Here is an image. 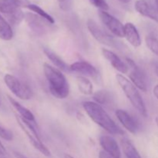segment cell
Listing matches in <instances>:
<instances>
[{"instance_id": "obj_1", "label": "cell", "mask_w": 158, "mask_h": 158, "mask_svg": "<svg viewBox=\"0 0 158 158\" xmlns=\"http://www.w3.org/2000/svg\"><path fill=\"white\" fill-rule=\"evenodd\" d=\"M83 107L89 118L108 133L113 135L123 134V131L116 124L101 105L96 102L86 101L83 103Z\"/></svg>"}, {"instance_id": "obj_2", "label": "cell", "mask_w": 158, "mask_h": 158, "mask_svg": "<svg viewBox=\"0 0 158 158\" xmlns=\"http://www.w3.org/2000/svg\"><path fill=\"white\" fill-rule=\"evenodd\" d=\"M43 72L49 83L50 94L56 98H66L69 94V85L62 71L45 63L43 64Z\"/></svg>"}, {"instance_id": "obj_3", "label": "cell", "mask_w": 158, "mask_h": 158, "mask_svg": "<svg viewBox=\"0 0 158 158\" xmlns=\"http://www.w3.org/2000/svg\"><path fill=\"white\" fill-rule=\"evenodd\" d=\"M117 83L120 85V88L123 89V93L127 97L134 108L141 114L143 117H148V111L146 106L143 102L140 93L137 91V87L128 80L127 77L122 74H117L116 76Z\"/></svg>"}, {"instance_id": "obj_4", "label": "cell", "mask_w": 158, "mask_h": 158, "mask_svg": "<svg viewBox=\"0 0 158 158\" xmlns=\"http://www.w3.org/2000/svg\"><path fill=\"white\" fill-rule=\"evenodd\" d=\"M16 120L20 127L26 134L33 148L46 157H50V151L42 142L38 129L35 127V123L24 120L21 117H16Z\"/></svg>"}, {"instance_id": "obj_5", "label": "cell", "mask_w": 158, "mask_h": 158, "mask_svg": "<svg viewBox=\"0 0 158 158\" xmlns=\"http://www.w3.org/2000/svg\"><path fill=\"white\" fill-rule=\"evenodd\" d=\"M4 81L9 90L18 98L23 100H28L33 97L32 89L14 76L6 74L4 77Z\"/></svg>"}, {"instance_id": "obj_6", "label": "cell", "mask_w": 158, "mask_h": 158, "mask_svg": "<svg viewBox=\"0 0 158 158\" xmlns=\"http://www.w3.org/2000/svg\"><path fill=\"white\" fill-rule=\"evenodd\" d=\"M126 61L130 69L129 77L131 82L139 89L146 92L148 89V80L145 73L131 59L127 58Z\"/></svg>"}, {"instance_id": "obj_7", "label": "cell", "mask_w": 158, "mask_h": 158, "mask_svg": "<svg viewBox=\"0 0 158 158\" xmlns=\"http://www.w3.org/2000/svg\"><path fill=\"white\" fill-rule=\"evenodd\" d=\"M87 29L94 38L101 44L110 46L113 48L118 47V43L115 40L114 37L110 35L106 32H105L97 23L93 19H89L86 23Z\"/></svg>"}, {"instance_id": "obj_8", "label": "cell", "mask_w": 158, "mask_h": 158, "mask_svg": "<svg viewBox=\"0 0 158 158\" xmlns=\"http://www.w3.org/2000/svg\"><path fill=\"white\" fill-rule=\"evenodd\" d=\"M99 16L103 24L115 36L120 38L124 37V25L122 24L120 20L108 13L106 11H99Z\"/></svg>"}, {"instance_id": "obj_9", "label": "cell", "mask_w": 158, "mask_h": 158, "mask_svg": "<svg viewBox=\"0 0 158 158\" xmlns=\"http://www.w3.org/2000/svg\"><path fill=\"white\" fill-rule=\"evenodd\" d=\"M0 12L5 14L12 24H19L25 18L21 9L14 6L9 0H0Z\"/></svg>"}, {"instance_id": "obj_10", "label": "cell", "mask_w": 158, "mask_h": 158, "mask_svg": "<svg viewBox=\"0 0 158 158\" xmlns=\"http://www.w3.org/2000/svg\"><path fill=\"white\" fill-rule=\"evenodd\" d=\"M115 114L119 121L121 123L127 131L133 134H136L140 130V124L138 121L129 113L123 110L118 109L116 110Z\"/></svg>"}, {"instance_id": "obj_11", "label": "cell", "mask_w": 158, "mask_h": 158, "mask_svg": "<svg viewBox=\"0 0 158 158\" xmlns=\"http://www.w3.org/2000/svg\"><path fill=\"white\" fill-rule=\"evenodd\" d=\"M100 144L103 151L114 158H121V151L114 137L108 135L101 136L100 137Z\"/></svg>"}, {"instance_id": "obj_12", "label": "cell", "mask_w": 158, "mask_h": 158, "mask_svg": "<svg viewBox=\"0 0 158 158\" xmlns=\"http://www.w3.org/2000/svg\"><path fill=\"white\" fill-rule=\"evenodd\" d=\"M71 72L81 74L83 77H89L91 78H97L98 77V71L92 64L86 61H78L69 66Z\"/></svg>"}, {"instance_id": "obj_13", "label": "cell", "mask_w": 158, "mask_h": 158, "mask_svg": "<svg viewBox=\"0 0 158 158\" xmlns=\"http://www.w3.org/2000/svg\"><path fill=\"white\" fill-rule=\"evenodd\" d=\"M29 27L37 35H43L47 31L48 24H50L46 20L43 19L39 15L32 13H27L25 16Z\"/></svg>"}, {"instance_id": "obj_14", "label": "cell", "mask_w": 158, "mask_h": 158, "mask_svg": "<svg viewBox=\"0 0 158 158\" xmlns=\"http://www.w3.org/2000/svg\"><path fill=\"white\" fill-rule=\"evenodd\" d=\"M102 53H103V56L106 58V60H108V62L112 65L114 69L123 74L127 73L129 71L127 65L124 62L122 61L117 54L114 53L113 51L106 49H102Z\"/></svg>"}, {"instance_id": "obj_15", "label": "cell", "mask_w": 158, "mask_h": 158, "mask_svg": "<svg viewBox=\"0 0 158 158\" xmlns=\"http://www.w3.org/2000/svg\"><path fill=\"white\" fill-rule=\"evenodd\" d=\"M135 9L140 15L158 23V12L157 9L151 6L146 0H137L135 2Z\"/></svg>"}, {"instance_id": "obj_16", "label": "cell", "mask_w": 158, "mask_h": 158, "mask_svg": "<svg viewBox=\"0 0 158 158\" xmlns=\"http://www.w3.org/2000/svg\"><path fill=\"white\" fill-rule=\"evenodd\" d=\"M124 37L134 47H139L141 45L140 34L133 23H127L124 25Z\"/></svg>"}, {"instance_id": "obj_17", "label": "cell", "mask_w": 158, "mask_h": 158, "mask_svg": "<svg viewBox=\"0 0 158 158\" xmlns=\"http://www.w3.org/2000/svg\"><path fill=\"white\" fill-rule=\"evenodd\" d=\"M43 52L45 53V55L47 56V58L53 63L54 66H56L57 69H59L60 70L63 71L65 73H69L71 72L70 67L69 66H68L61 58H60L59 56H57L55 52H53L52 51H51L50 49H47V48H45L43 49Z\"/></svg>"}, {"instance_id": "obj_18", "label": "cell", "mask_w": 158, "mask_h": 158, "mask_svg": "<svg viewBox=\"0 0 158 158\" xmlns=\"http://www.w3.org/2000/svg\"><path fill=\"white\" fill-rule=\"evenodd\" d=\"M8 99H9V102H10V103L12 104V106H13V107L16 110L17 112L19 114L20 117H21L22 118H23L26 120H28V121L29 122L35 123V117H34V115L29 110H28L27 108L23 106V105L20 104L19 102H17L16 100H15L11 97H9V96H8Z\"/></svg>"}, {"instance_id": "obj_19", "label": "cell", "mask_w": 158, "mask_h": 158, "mask_svg": "<svg viewBox=\"0 0 158 158\" xmlns=\"http://www.w3.org/2000/svg\"><path fill=\"white\" fill-rule=\"evenodd\" d=\"M121 147L126 158H142L137 148L127 138L122 139Z\"/></svg>"}, {"instance_id": "obj_20", "label": "cell", "mask_w": 158, "mask_h": 158, "mask_svg": "<svg viewBox=\"0 0 158 158\" xmlns=\"http://www.w3.org/2000/svg\"><path fill=\"white\" fill-rule=\"evenodd\" d=\"M77 83L78 89L81 94L84 95H91L93 94L94 87L90 80H88L85 77L80 76L77 77Z\"/></svg>"}, {"instance_id": "obj_21", "label": "cell", "mask_w": 158, "mask_h": 158, "mask_svg": "<svg viewBox=\"0 0 158 158\" xmlns=\"http://www.w3.org/2000/svg\"><path fill=\"white\" fill-rule=\"evenodd\" d=\"M13 32L10 25L0 15V39L6 41L12 40Z\"/></svg>"}, {"instance_id": "obj_22", "label": "cell", "mask_w": 158, "mask_h": 158, "mask_svg": "<svg viewBox=\"0 0 158 158\" xmlns=\"http://www.w3.org/2000/svg\"><path fill=\"white\" fill-rule=\"evenodd\" d=\"M112 98L110 93L106 90H99L94 94V100L100 105H111Z\"/></svg>"}, {"instance_id": "obj_23", "label": "cell", "mask_w": 158, "mask_h": 158, "mask_svg": "<svg viewBox=\"0 0 158 158\" xmlns=\"http://www.w3.org/2000/svg\"><path fill=\"white\" fill-rule=\"evenodd\" d=\"M27 9H29V10L32 11L33 12H35V13L37 14L39 16L41 17V18L43 19L46 20V21H47L48 23H50V24H53V23H55V20H54V19L52 18V17L51 16L49 13H47L46 11L43 10L42 8H40V6H36V5H35V4H32V3H31V4L28 6Z\"/></svg>"}, {"instance_id": "obj_24", "label": "cell", "mask_w": 158, "mask_h": 158, "mask_svg": "<svg viewBox=\"0 0 158 158\" xmlns=\"http://www.w3.org/2000/svg\"><path fill=\"white\" fill-rule=\"evenodd\" d=\"M145 43L148 49L154 54L158 56V40L155 37L147 36L145 38Z\"/></svg>"}, {"instance_id": "obj_25", "label": "cell", "mask_w": 158, "mask_h": 158, "mask_svg": "<svg viewBox=\"0 0 158 158\" xmlns=\"http://www.w3.org/2000/svg\"><path fill=\"white\" fill-rule=\"evenodd\" d=\"M92 5L102 11H107L109 9V6L106 0H89Z\"/></svg>"}, {"instance_id": "obj_26", "label": "cell", "mask_w": 158, "mask_h": 158, "mask_svg": "<svg viewBox=\"0 0 158 158\" xmlns=\"http://www.w3.org/2000/svg\"><path fill=\"white\" fill-rule=\"evenodd\" d=\"M0 137L7 140V141H11L13 139V134H12V131L0 125Z\"/></svg>"}, {"instance_id": "obj_27", "label": "cell", "mask_w": 158, "mask_h": 158, "mask_svg": "<svg viewBox=\"0 0 158 158\" xmlns=\"http://www.w3.org/2000/svg\"><path fill=\"white\" fill-rule=\"evenodd\" d=\"M12 4L18 8H28L31 4L29 0H9Z\"/></svg>"}, {"instance_id": "obj_28", "label": "cell", "mask_w": 158, "mask_h": 158, "mask_svg": "<svg viewBox=\"0 0 158 158\" xmlns=\"http://www.w3.org/2000/svg\"><path fill=\"white\" fill-rule=\"evenodd\" d=\"M99 158H114L111 155H110L108 153H106V151H104L103 150L100 151L99 153Z\"/></svg>"}, {"instance_id": "obj_29", "label": "cell", "mask_w": 158, "mask_h": 158, "mask_svg": "<svg viewBox=\"0 0 158 158\" xmlns=\"http://www.w3.org/2000/svg\"><path fill=\"white\" fill-rule=\"evenodd\" d=\"M58 1L60 4V7H62L63 9H66L67 8L68 0H58Z\"/></svg>"}, {"instance_id": "obj_30", "label": "cell", "mask_w": 158, "mask_h": 158, "mask_svg": "<svg viewBox=\"0 0 158 158\" xmlns=\"http://www.w3.org/2000/svg\"><path fill=\"white\" fill-rule=\"evenodd\" d=\"M153 94H154V97H156V99L158 100V84L156 85L155 86L153 89Z\"/></svg>"}, {"instance_id": "obj_31", "label": "cell", "mask_w": 158, "mask_h": 158, "mask_svg": "<svg viewBox=\"0 0 158 158\" xmlns=\"http://www.w3.org/2000/svg\"><path fill=\"white\" fill-rule=\"evenodd\" d=\"M14 156H15V158H28V157H26L25 155L22 154L21 153L16 152V151H15V152H14Z\"/></svg>"}, {"instance_id": "obj_32", "label": "cell", "mask_w": 158, "mask_h": 158, "mask_svg": "<svg viewBox=\"0 0 158 158\" xmlns=\"http://www.w3.org/2000/svg\"><path fill=\"white\" fill-rule=\"evenodd\" d=\"M0 151H2V152H4V153H6V149H5L4 146L2 145V143L0 142Z\"/></svg>"}, {"instance_id": "obj_33", "label": "cell", "mask_w": 158, "mask_h": 158, "mask_svg": "<svg viewBox=\"0 0 158 158\" xmlns=\"http://www.w3.org/2000/svg\"><path fill=\"white\" fill-rule=\"evenodd\" d=\"M0 158H8L7 155H6V153L0 151Z\"/></svg>"}, {"instance_id": "obj_34", "label": "cell", "mask_w": 158, "mask_h": 158, "mask_svg": "<svg viewBox=\"0 0 158 158\" xmlns=\"http://www.w3.org/2000/svg\"><path fill=\"white\" fill-rule=\"evenodd\" d=\"M119 2H120L122 3H125V4H127V3L131 2V0H118Z\"/></svg>"}, {"instance_id": "obj_35", "label": "cell", "mask_w": 158, "mask_h": 158, "mask_svg": "<svg viewBox=\"0 0 158 158\" xmlns=\"http://www.w3.org/2000/svg\"><path fill=\"white\" fill-rule=\"evenodd\" d=\"M64 158H74V157H73V156L69 155V154H65V155H64Z\"/></svg>"}, {"instance_id": "obj_36", "label": "cell", "mask_w": 158, "mask_h": 158, "mask_svg": "<svg viewBox=\"0 0 158 158\" xmlns=\"http://www.w3.org/2000/svg\"><path fill=\"white\" fill-rule=\"evenodd\" d=\"M155 73H156V75L158 77V66H156V68H155Z\"/></svg>"}, {"instance_id": "obj_37", "label": "cell", "mask_w": 158, "mask_h": 158, "mask_svg": "<svg viewBox=\"0 0 158 158\" xmlns=\"http://www.w3.org/2000/svg\"><path fill=\"white\" fill-rule=\"evenodd\" d=\"M155 122H156V124H157V127H158V117H157L155 118Z\"/></svg>"}, {"instance_id": "obj_38", "label": "cell", "mask_w": 158, "mask_h": 158, "mask_svg": "<svg viewBox=\"0 0 158 158\" xmlns=\"http://www.w3.org/2000/svg\"><path fill=\"white\" fill-rule=\"evenodd\" d=\"M155 2H156V6H157V8H156V9H157V10L158 12V0H155Z\"/></svg>"}]
</instances>
